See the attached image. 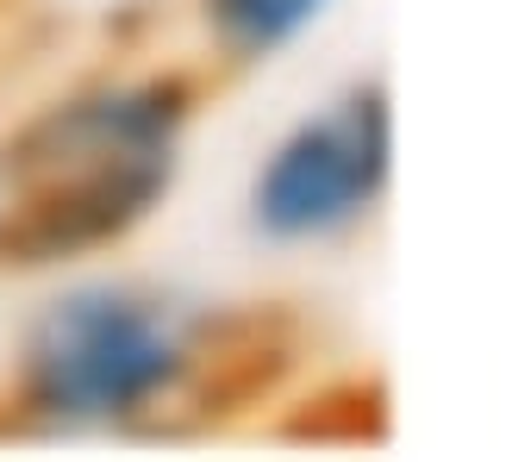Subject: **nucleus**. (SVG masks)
Listing matches in <instances>:
<instances>
[{"label": "nucleus", "mask_w": 512, "mask_h": 462, "mask_svg": "<svg viewBox=\"0 0 512 462\" xmlns=\"http://www.w3.org/2000/svg\"><path fill=\"white\" fill-rule=\"evenodd\" d=\"M188 75H100L0 144V269H57L125 244L182 182Z\"/></svg>", "instance_id": "obj_1"}, {"label": "nucleus", "mask_w": 512, "mask_h": 462, "mask_svg": "<svg viewBox=\"0 0 512 462\" xmlns=\"http://www.w3.org/2000/svg\"><path fill=\"white\" fill-rule=\"evenodd\" d=\"M225 356L207 306L138 281H82L25 331L13 400L50 431H150L207 394Z\"/></svg>", "instance_id": "obj_2"}, {"label": "nucleus", "mask_w": 512, "mask_h": 462, "mask_svg": "<svg viewBox=\"0 0 512 462\" xmlns=\"http://www.w3.org/2000/svg\"><path fill=\"white\" fill-rule=\"evenodd\" d=\"M394 188V107L381 82H350L294 119L250 175V225L269 244H331L381 213Z\"/></svg>", "instance_id": "obj_3"}, {"label": "nucleus", "mask_w": 512, "mask_h": 462, "mask_svg": "<svg viewBox=\"0 0 512 462\" xmlns=\"http://www.w3.org/2000/svg\"><path fill=\"white\" fill-rule=\"evenodd\" d=\"M338 0H200L207 38L232 63H269L288 44H300Z\"/></svg>", "instance_id": "obj_4"}]
</instances>
